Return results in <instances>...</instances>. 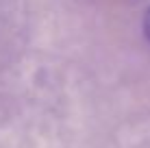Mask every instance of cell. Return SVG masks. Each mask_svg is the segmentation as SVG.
I'll return each mask as SVG.
<instances>
[{
  "mask_svg": "<svg viewBox=\"0 0 150 148\" xmlns=\"http://www.w3.org/2000/svg\"><path fill=\"white\" fill-rule=\"evenodd\" d=\"M142 30H144L146 42L150 44V7L146 9V13H144V18H142Z\"/></svg>",
  "mask_w": 150,
  "mask_h": 148,
  "instance_id": "obj_1",
  "label": "cell"
}]
</instances>
